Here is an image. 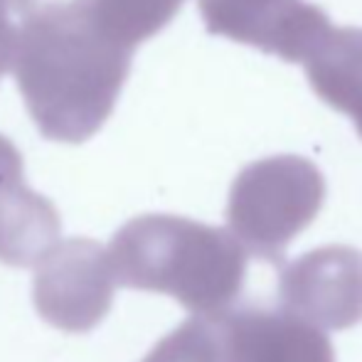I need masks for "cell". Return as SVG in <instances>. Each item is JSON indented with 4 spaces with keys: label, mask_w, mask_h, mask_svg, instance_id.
<instances>
[{
    "label": "cell",
    "mask_w": 362,
    "mask_h": 362,
    "mask_svg": "<svg viewBox=\"0 0 362 362\" xmlns=\"http://www.w3.org/2000/svg\"><path fill=\"white\" fill-rule=\"evenodd\" d=\"M131 57L96 25L89 0H72L18 25L10 72L45 139L84 144L114 111Z\"/></svg>",
    "instance_id": "cell-1"
},
{
    "label": "cell",
    "mask_w": 362,
    "mask_h": 362,
    "mask_svg": "<svg viewBox=\"0 0 362 362\" xmlns=\"http://www.w3.org/2000/svg\"><path fill=\"white\" fill-rule=\"evenodd\" d=\"M116 281L177 298L197 315L232 308L247 279V249L229 229L185 217L146 215L111 242Z\"/></svg>",
    "instance_id": "cell-2"
},
{
    "label": "cell",
    "mask_w": 362,
    "mask_h": 362,
    "mask_svg": "<svg viewBox=\"0 0 362 362\" xmlns=\"http://www.w3.org/2000/svg\"><path fill=\"white\" fill-rule=\"evenodd\" d=\"M325 177L300 156H274L237 175L227 202V222L247 252L281 262L284 249L318 217Z\"/></svg>",
    "instance_id": "cell-3"
},
{
    "label": "cell",
    "mask_w": 362,
    "mask_h": 362,
    "mask_svg": "<svg viewBox=\"0 0 362 362\" xmlns=\"http://www.w3.org/2000/svg\"><path fill=\"white\" fill-rule=\"evenodd\" d=\"M279 298L320 330L362 323V252L345 244L318 247L279 274Z\"/></svg>",
    "instance_id": "cell-4"
},
{
    "label": "cell",
    "mask_w": 362,
    "mask_h": 362,
    "mask_svg": "<svg viewBox=\"0 0 362 362\" xmlns=\"http://www.w3.org/2000/svg\"><path fill=\"white\" fill-rule=\"evenodd\" d=\"M205 28L267 54L300 62L330 25L318 5L303 0H197Z\"/></svg>",
    "instance_id": "cell-5"
},
{
    "label": "cell",
    "mask_w": 362,
    "mask_h": 362,
    "mask_svg": "<svg viewBox=\"0 0 362 362\" xmlns=\"http://www.w3.org/2000/svg\"><path fill=\"white\" fill-rule=\"evenodd\" d=\"M219 328L227 362H335L328 335L286 308H227Z\"/></svg>",
    "instance_id": "cell-6"
},
{
    "label": "cell",
    "mask_w": 362,
    "mask_h": 362,
    "mask_svg": "<svg viewBox=\"0 0 362 362\" xmlns=\"http://www.w3.org/2000/svg\"><path fill=\"white\" fill-rule=\"evenodd\" d=\"M57 234V215L23 182V158L0 136V259L28 264Z\"/></svg>",
    "instance_id": "cell-7"
},
{
    "label": "cell",
    "mask_w": 362,
    "mask_h": 362,
    "mask_svg": "<svg viewBox=\"0 0 362 362\" xmlns=\"http://www.w3.org/2000/svg\"><path fill=\"white\" fill-rule=\"evenodd\" d=\"M300 62L315 94L335 111L353 116L362 104V30L328 25Z\"/></svg>",
    "instance_id": "cell-8"
},
{
    "label": "cell",
    "mask_w": 362,
    "mask_h": 362,
    "mask_svg": "<svg viewBox=\"0 0 362 362\" xmlns=\"http://www.w3.org/2000/svg\"><path fill=\"white\" fill-rule=\"evenodd\" d=\"M185 0H89L96 25L114 42L136 49L141 42L158 35L177 13Z\"/></svg>",
    "instance_id": "cell-9"
},
{
    "label": "cell",
    "mask_w": 362,
    "mask_h": 362,
    "mask_svg": "<svg viewBox=\"0 0 362 362\" xmlns=\"http://www.w3.org/2000/svg\"><path fill=\"white\" fill-rule=\"evenodd\" d=\"M144 362H227L217 315H195L156 345Z\"/></svg>",
    "instance_id": "cell-10"
},
{
    "label": "cell",
    "mask_w": 362,
    "mask_h": 362,
    "mask_svg": "<svg viewBox=\"0 0 362 362\" xmlns=\"http://www.w3.org/2000/svg\"><path fill=\"white\" fill-rule=\"evenodd\" d=\"M59 3H72V0H0V23L18 28L20 23L37 15L40 10L52 8V5Z\"/></svg>",
    "instance_id": "cell-11"
},
{
    "label": "cell",
    "mask_w": 362,
    "mask_h": 362,
    "mask_svg": "<svg viewBox=\"0 0 362 362\" xmlns=\"http://www.w3.org/2000/svg\"><path fill=\"white\" fill-rule=\"evenodd\" d=\"M15 25L0 23V76L10 69V57H13V42H15Z\"/></svg>",
    "instance_id": "cell-12"
},
{
    "label": "cell",
    "mask_w": 362,
    "mask_h": 362,
    "mask_svg": "<svg viewBox=\"0 0 362 362\" xmlns=\"http://www.w3.org/2000/svg\"><path fill=\"white\" fill-rule=\"evenodd\" d=\"M353 119H355V126H358V134L362 136V104L353 111Z\"/></svg>",
    "instance_id": "cell-13"
}]
</instances>
